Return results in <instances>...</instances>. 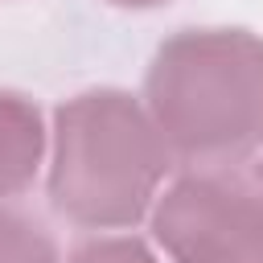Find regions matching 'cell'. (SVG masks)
Returning a JSON list of instances; mask_svg holds the SVG:
<instances>
[{
    "label": "cell",
    "mask_w": 263,
    "mask_h": 263,
    "mask_svg": "<svg viewBox=\"0 0 263 263\" xmlns=\"http://www.w3.org/2000/svg\"><path fill=\"white\" fill-rule=\"evenodd\" d=\"M144 107L168 152L222 168L263 152V37L247 29H181L152 53Z\"/></svg>",
    "instance_id": "cell-1"
},
{
    "label": "cell",
    "mask_w": 263,
    "mask_h": 263,
    "mask_svg": "<svg viewBox=\"0 0 263 263\" xmlns=\"http://www.w3.org/2000/svg\"><path fill=\"white\" fill-rule=\"evenodd\" d=\"M173 152L148 107L115 86L82 90L53 111L49 205L82 230H123L152 214Z\"/></svg>",
    "instance_id": "cell-2"
},
{
    "label": "cell",
    "mask_w": 263,
    "mask_h": 263,
    "mask_svg": "<svg viewBox=\"0 0 263 263\" xmlns=\"http://www.w3.org/2000/svg\"><path fill=\"white\" fill-rule=\"evenodd\" d=\"M168 263H263V189L226 168L181 173L152 205Z\"/></svg>",
    "instance_id": "cell-3"
},
{
    "label": "cell",
    "mask_w": 263,
    "mask_h": 263,
    "mask_svg": "<svg viewBox=\"0 0 263 263\" xmlns=\"http://www.w3.org/2000/svg\"><path fill=\"white\" fill-rule=\"evenodd\" d=\"M49 148L41 111L16 90H0V201L25 193Z\"/></svg>",
    "instance_id": "cell-4"
},
{
    "label": "cell",
    "mask_w": 263,
    "mask_h": 263,
    "mask_svg": "<svg viewBox=\"0 0 263 263\" xmlns=\"http://www.w3.org/2000/svg\"><path fill=\"white\" fill-rule=\"evenodd\" d=\"M0 263H58V242L49 226L21 210L0 201Z\"/></svg>",
    "instance_id": "cell-5"
},
{
    "label": "cell",
    "mask_w": 263,
    "mask_h": 263,
    "mask_svg": "<svg viewBox=\"0 0 263 263\" xmlns=\"http://www.w3.org/2000/svg\"><path fill=\"white\" fill-rule=\"evenodd\" d=\"M66 263H160V259L132 234H95L82 238Z\"/></svg>",
    "instance_id": "cell-6"
},
{
    "label": "cell",
    "mask_w": 263,
    "mask_h": 263,
    "mask_svg": "<svg viewBox=\"0 0 263 263\" xmlns=\"http://www.w3.org/2000/svg\"><path fill=\"white\" fill-rule=\"evenodd\" d=\"M111 4H119V8H156L164 0H111Z\"/></svg>",
    "instance_id": "cell-7"
},
{
    "label": "cell",
    "mask_w": 263,
    "mask_h": 263,
    "mask_svg": "<svg viewBox=\"0 0 263 263\" xmlns=\"http://www.w3.org/2000/svg\"><path fill=\"white\" fill-rule=\"evenodd\" d=\"M255 185L263 189V152H259V164H255Z\"/></svg>",
    "instance_id": "cell-8"
}]
</instances>
